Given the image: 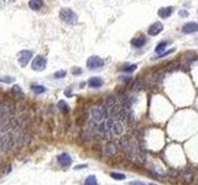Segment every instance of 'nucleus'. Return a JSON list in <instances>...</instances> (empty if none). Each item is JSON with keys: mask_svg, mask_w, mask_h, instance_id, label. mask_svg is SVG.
<instances>
[{"mask_svg": "<svg viewBox=\"0 0 198 185\" xmlns=\"http://www.w3.org/2000/svg\"><path fill=\"white\" fill-rule=\"evenodd\" d=\"M136 68H138L136 64H130V65H125V67H123V71L124 72H128V73H131V72L136 71Z\"/></svg>", "mask_w": 198, "mask_h": 185, "instance_id": "393cba45", "label": "nucleus"}, {"mask_svg": "<svg viewBox=\"0 0 198 185\" xmlns=\"http://www.w3.org/2000/svg\"><path fill=\"white\" fill-rule=\"evenodd\" d=\"M32 58V52L31 51H21L19 53V64L21 65V67H26L28 65V63L30 62V59Z\"/></svg>", "mask_w": 198, "mask_h": 185, "instance_id": "39448f33", "label": "nucleus"}, {"mask_svg": "<svg viewBox=\"0 0 198 185\" xmlns=\"http://www.w3.org/2000/svg\"><path fill=\"white\" fill-rule=\"evenodd\" d=\"M130 185H145V184L141 181H133V183H130Z\"/></svg>", "mask_w": 198, "mask_h": 185, "instance_id": "c756f323", "label": "nucleus"}, {"mask_svg": "<svg viewBox=\"0 0 198 185\" xmlns=\"http://www.w3.org/2000/svg\"><path fill=\"white\" fill-rule=\"evenodd\" d=\"M31 89H32V91L35 92L36 95H40V94H42V92L46 91L45 86H42V85H37V84H34V85L31 86Z\"/></svg>", "mask_w": 198, "mask_h": 185, "instance_id": "a211bd4d", "label": "nucleus"}, {"mask_svg": "<svg viewBox=\"0 0 198 185\" xmlns=\"http://www.w3.org/2000/svg\"><path fill=\"white\" fill-rule=\"evenodd\" d=\"M108 116V109L105 106H93L90 109V117L93 121H104Z\"/></svg>", "mask_w": 198, "mask_h": 185, "instance_id": "f03ea898", "label": "nucleus"}, {"mask_svg": "<svg viewBox=\"0 0 198 185\" xmlns=\"http://www.w3.org/2000/svg\"><path fill=\"white\" fill-rule=\"evenodd\" d=\"M81 168H87V164H82V165H78V167H76L74 169L77 170V169H81Z\"/></svg>", "mask_w": 198, "mask_h": 185, "instance_id": "7c9ffc66", "label": "nucleus"}, {"mask_svg": "<svg viewBox=\"0 0 198 185\" xmlns=\"http://www.w3.org/2000/svg\"><path fill=\"white\" fill-rule=\"evenodd\" d=\"M110 177H112L113 179H115V180H124V179L126 178L125 174H123V173H115V171H112V173H110Z\"/></svg>", "mask_w": 198, "mask_h": 185, "instance_id": "412c9836", "label": "nucleus"}, {"mask_svg": "<svg viewBox=\"0 0 198 185\" xmlns=\"http://www.w3.org/2000/svg\"><path fill=\"white\" fill-rule=\"evenodd\" d=\"M97 130L99 133H107L108 130H107V125H105V121H102V124H99L97 126Z\"/></svg>", "mask_w": 198, "mask_h": 185, "instance_id": "5701e85b", "label": "nucleus"}, {"mask_svg": "<svg viewBox=\"0 0 198 185\" xmlns=\"http://www.w3.org/2000/svg\"><path fill=\"white\" fill-rule=\"evenodd\" d=\"M145 43H146V37H144V36H138L131 39V46L135 48H141L145 46Z\"/></svg>", "mask_w": 198, "mask_h": 185, "instance_id": "9b49d317", "label": "nucleus"}, {"mask_svg": "<svg viewBox=\"0 0 198 185\" xmlns=\"http://www.w3.org/2000/svg\"><path fill=\"white\" fill-rule=\"evenodd\" d=\"M104 65V61L98 56H92L87 59V67L89 69H98Z\"/></svg>", "mask_w": 198, "mask_h": 185, "instance_id": "20e7f679", "label": "nucleus"}, {"mask_svg": "<svg viewBox=\"0 0 198 185\" xmlns=\"http://www.w3.org/2000/svg\"><path fill=\"white\" fill-rule=\"evenodd\" d=\"M46 64H47V59L44 56H37L31 63V68L36 72H41L46 68Z\"/></svg>", "mask_w": 198, "mask_h": 185, "instance_id": "7ed1b4c3", "label": "nucleus"}, {"mask_svg": "<svg viewBox=\"0 0 198 185\" xmlns=\"http://www.w3.org/2000/svg\"><path fill=\"white\" fill-rule=\"evenodd\" d=\"M58 109L63 112V114H67L68 112V106H67V104H66V101H60L58 102Z\"/></svg>", "mask_w": 198, "mask_h": 185, "instance_id": "b1692460", "label": "nucleus"}, {"mask_svg": "<svg viewBox=\"0 0 198 185\" xmlns=\"http://www.w3.org/2000/svg\"><path fill=\"white\" fill-rule=\"evenodd\" d=\"M84 185H98V180L94 175H89L86 181H84Z\"/></svg>", "mask_w": 198, "mask_h": 185, "instance_id": "aec40b11", "label": "nucleus"}, {"mask_svg": "<svg viewBox=\"0 0 198 185\" xmlns=\"http://www.w3.org/2000/svg\"><path fill=\"white\" fill-rule=\"evenodd\" d=\"M11 92H12V95H14L16 99H24V91L22 89L20 88V85H14L11 88Z\"/></svg>", "mask_w": 198, "mask_h": 185, "instance_id": "2eb2a0df", "label": "nucleus"}, {"mask_svg": "<svg viewBox=\"0 0 198 185\" xmlns=\"http://www.w3.org/2000/svg\"><path fill=\"white\" fill-rule=\"evenodd\" d=\"M174 12V8L172 6H166V8H161L160 10H158V16L162 17V19H167L171 14Z\"/></svg>", "mask_w": 198, "mask_h": 185, "instance_id": "f8f14e48", "label": "nucleus"}, {"mask_svg": "<svg viewBox=\"0 0 198 185\" xmlns=\"http://www.w3.org/2000/svg\"><path fill=\"white\" fill-rule=\"evenodd\" d=\"M180 177L182 178L183 183H184V184H187V185L192 184L193 180H194V173H193L192 170H188V169L182 170L181 173H180Z\"/></svg>", "mask_w": 198, "mask_h": 185, "instance_id": "423d86ee", "label": "nucleus"}, {"mask_svg": "<svg viewBox=\"0 0 198 185\" xmlns=\"http://www.w3.org/2000/svg\"><path fill=\"white\" fill-rule=\"evenodd\" d=\"M149 185H156V184H154V183H150V184H149Z\"/></svg>", "mask_w": 198, "mask_h": 185, "instance_id": "473e14b6", "label": "nucleus"}, {"mask_svg": "<svg viewBox=\"0 0 198 185\" xmlns=\"http://www.w3.org/2000/svg\"><path fill=\"white\" fill-rule=\"evenodd\" d=\"M103 84H104V82L100 78H98V77H93V78H90L89 80H88V85L90 88H94V89L100 88Z\"/></svg>", "mask_w": 198, "mask_h": 185, "instance_id": "ddd939ff", "label": "nucleus"}, {"mask_svg": "<svg viewBox=\"0 0 198 185\" xmlns=\"http://www.w3.org/2000/svg\"><path fill=\"white\" fill-rule=\"evenodd\" d=\"M57 161H58V163H60L61 165L68 167V165H71V163H72V158H71V155L67 154V153H62V154H60V155L57 157Z\"/></svg>", "mask_w": 198, "mask_h": 185, "instance_id": "9d476101", "label": "nucleus"}, {"mask_svg": "<svg viewBox=\"0 0 198 185\" xmlns=\"http://www.w3.org/2000/svg\"><path fill=\"white\" fill-rule=\"evenodd\" d=\"M112 131H113V133L114 135H122V132H123V126L120 125V124H118V122H115L114 124V126H113V128H112Z\"/></svg>", "mask_w": 198, "mask_h": 185, "instance_id": "6ab92c4d", "label": "nucleus"}, {"mask_svg": "<svg viewBox=\"0 0 198 185\" xmlns=\"http://www.w3.org/2000/svg\"><path fill=\"white\" fill-rule=\"evenodd\" d=\"M120 104H122V108L123 109H126L129 110L131 108V105H133V102H131V99L128 96V95H120Z\"/></svg>", "mask_w": 198, "mask_h": 185, "instance_id": "4468645a", "label": "nucleus"}, {"mask_svg": "<svg viewBox=\"0 0 198 185\" xmlns=\"http://www.w3.org/2000/svg\"><path fill=\"white\" fill-rule=\"evenodd\" d=\"M180 16H184V17H186V16H188V12L184 11V10H181L180 11Z\"/></svg>", "mask_w": 198, "mask_h": 185, "instance_id": "c85d7f7f", "label": "nucleus"}, {"mask_svg": "<svg viewBox=\"0 0 198 185\" xmlns=\"http://www.w3.org/2000/svg\"><path fill=\"white\" fill-rule=\"evenodd\" d=\"M15 80V78H10V77H6V78H0V82H4V83H12Z\"/></svg>", "mask_w": 198, "mask_h": 185, "instance_id": "bb28decb", "label": "nucleus"}, {"mask_svg": "<svg viewBox=\"0 0 198 185\" xmlns=\"http://www.w3.org/2000/svg\"><path fill=\"white\" fill-rule=\"evenodd\" d=\"M164 30V25L161 24V22H154L150 27H149V30H148V33L150 35V36H156V35H158L161 31Z\"/></svg>", "mask_w": 198, "mask_h": 185, "instance_id": "0eeeda50", "label": "nucleus"}, {"mask_svg": "<svg viewBox=\"0 0 198 185\" xmlns=\"http://www.w3.org/2000/svg\"><path fill=\"white\" fill-rule=\"evenodd\" d=\"M42 5H44L42 0H30L29 2V6L32 10H40L42 8Z\"/></svg>", "mask_w": 198, "mask_h": 185, "instance_id": "dca6fc26", "label": "nucleus"}, {"mask_svg": "<svg viewBox=\"0 0 198 185\" xmlns=\"http://www.w3.org/2000/svg\"><path fill=\"white\" fill-rule=\"evenodd\" d=\"M81 73H82V69L78 68V67H74L72 69V74H74V75H78V74H81Z\"/></svg>", "mask_w": 198, "mask_h": 185, "instance_id": "cd10ccee", "label": "nucleus"}, {"mask_svg": "<svg viewBox=\"0 0 198 185\" xmlns=\"http://www.w3.org/2000/svg\"><path fill=\"white\" fill-rule=\"evenodd\" d=\"M116 106V104H115V98L114 96H108L107 98V100H105V108H107L109 111L112 110V109H114Z\"/></svg>", "mask_w": 198, "mask_h": 185, "instance_id": "f3484780", "label": "nucleus"}, {"mask_svg": "<svg viewBox=\"0 0 198 185\" xmlns=\"http://www.w3.org/2000/svg\"><path fill=\"white\" fill-rule=\"evenodd\" d=\"M60 19H61L64 24H67V25H74V24H77V21H78L77 14H76L73 10L68 9V8H64V9H62V10L60 11Z\"/></svg>", "mask_w": 198, "mask_h": 185, "instance_id": "f257e3e1", "label": "nucleus"}, {"mask_svg": "<svg viewBox=\"0 0 198 185\" xmlns=\"http://www.w3.org/2000/svg\"><path fill=\"white\" fill-rule=\"evenodd\" d=\"M66 71H58V72H56L55 74H54V77L56 78V79H61V78H64L66 77Z\"/></svg>", "mask_w": 198, "mask_h": 185, "instance_id": "a878e982", "label": "nucleus"}, {"mask_svg": "<svg viewBox=\"0 0 198 185\" xmlns=\"http://www.w3.org/2000/svg\"><path fill=\"white\" fill-rule=\"evenodd\" d=\"M118 153V148L113 142H108L107 144L104 146V154L107 157H113Z\"/></svg>", "mask_w": 198, "mask_h": 185, "instance_id": "6e6552de", "label": "nucleus"}, {"mask_svg": "<svg viewBox=\"0 0 198 185\" xmlns=\"http://www.w3.org/2000/svg\"><path fill=\"white\" fill-rule=\"evenodd\" d=\"M167 46V42L166 41H162V42H160V43H158L157 45V47H156V53H161L162 55V52L165 51V47Z\"/></svg>", "mask_w": 198, "mask_h": 185, "instance_id": "4be33fe9", "label": "nucleus"}, {"mask_svg": "<svg viewBox=\"0 0 198 185\" xmlns=\"http://www.w3.org/2000/svg\"><path fill=\"white\" fill-rule=\"evenodd\" d=\"M198 31V24L197 22H187L183 25L182 27V32L183 33H193V32H197Z\"/></svg>", "mask_w": 198, "mask_h": 185, "instance_id": "1a4fd4ad", "label": "nucleus"}, {"mask_svg": "<svg viewBox=\"0 0 198 185\" xmlns=\"http://www.w3.org/2000/svg\"><path fill=\"white\" fill-rule=\"evenodd\" d=\"M66 95H67V96L70 98V96L72 95V94H71V91H70V90H66Z\"/></svg>", "mask_w": 198, "mask_h": 185, "instance_id": "2f4dec72", "label": "nucleus"}]
</instances>
